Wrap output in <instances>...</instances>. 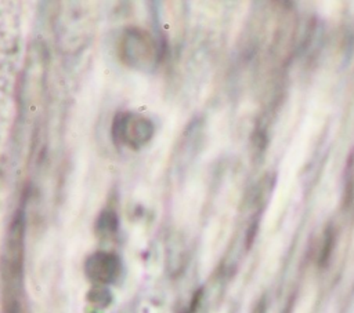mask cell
I'll return each mask as SVG.
<instances>
[{
  "label": "cell",
  "mask_w": 354,
  "mask_h": 313,
  "mask_svg": "<svg viewBox=\"0 0 354 313\" xmlns=\"http://www.w3.org/2000/svg\"><path fill=\"white\" fill-rule=\"evenodd\" d=\"M122 55L129 65L142 68L153 62L155 44L151 36L137 28H130L122 37Z\"/></svg>",
  "instance_id": "cell-2"
},
{
  "label": "cell",
  "mask_w": 354,
  "mask_h": 313,
  "mask_svg": "<svg viewBox=\"0 0 354 313\" xmlns=\"http://www.w3.org/2000/svg\"><path fill=\"white\" fill-rule=\"evenodd\" d=\"M346 194L348 199L354 200V152L351 159L348 160L347 170H346Z\"/></svg>",
  "instance_id": "cell-4"
},
{
  "label": "cell",
  "mask_w": 354,
  "mask_h": 313,
  "mask_svg": "<svg viewBox=\"0 0 354 313\" xmlns=\"http://www.w3.org/2000/svg\"><path fill=\"white\" fill-rule=\"evenodd\" d=\"M153 134L151 120L134 113L118 114L113 120L112 135L115 142L122 143L130 149H140Z\"/></svg>",
  "instance_id": "cell-1"
},
{
  "label": "cell",
  "mask_w": 354,
  "mask_h": 313,
  "mask_svg": "<svg viewBox=\"0 0 354 313\" xmlns=\"http://www.w3.org/2000/svg\"><path fill=\"white\" fill-rule=\"evenodd\" d=\"M87 273L101 281H108L116 274V259L108 254H98L87 263Z\"/></svg>",
  "instance_id": "cell-3"
}]
</instances>
